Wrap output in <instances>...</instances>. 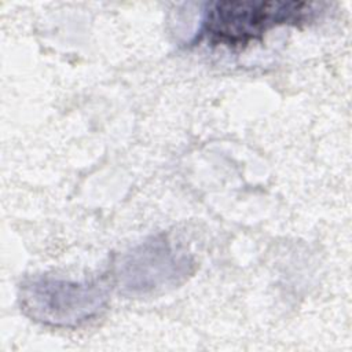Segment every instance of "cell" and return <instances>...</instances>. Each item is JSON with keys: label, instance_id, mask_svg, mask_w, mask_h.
Instances as JSON below:
<instances>
[{"label": "cell", "instance_id": "1", "mask_svg": "<svg viewBox=\"0 0 352 352\" xmlns=\"http://www.w3.org/2000/svg\"><path fill=\"white\" fill-rule=\"evenodd\" d=\"M320 4L282 0H224L206 4L195 41L210 45L243 48L260 41L270 30L312 22ZM194 41V43H195Z\"/></svg>", "mask_w": 352, "mask_h": 352}, {"label": "cell", "instance_id": "2", "mask_svg": "<svg viewBox=\"0 0 352 352\" xmlns=\"http://www.w3.org/2000/svg\"><path fill=\"white\" fill-rule=\"evenodd\" d=\"M21 301L33 319L72 327L96 316L106 307L107 296L96 283L36 276L23 283Z\"/></svg>", "mask_w": 352, "mask_h": 352}, {"label": "cell", "instance_id": "3", "mask_svg": "<svg viewBox=\"0 0 352 352\" xmlns=\"http://www.w3.org/2000/svg\"><path fill=\"white\" fill-rule=\"evenodd\" d=\"M187 267L186 256L176 253L165 239L154 238L126 253L117 264L116 276L122 287L144 293L175 282L188 272Z\"/></svg>", "mask_w": 352, "mask_h": 352}]
</instances>
